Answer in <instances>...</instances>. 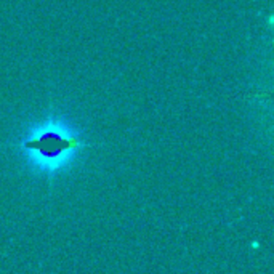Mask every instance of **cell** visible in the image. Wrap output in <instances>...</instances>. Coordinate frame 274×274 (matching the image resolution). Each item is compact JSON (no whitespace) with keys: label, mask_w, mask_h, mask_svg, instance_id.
Segmentation results:
<instances>
[{"label":"cell","mask_w":274,"mask_h":274,"mask_svg":"<svg viewBox=\"0 0 274 274\" xmlns=\"http://www.w3.org/2000/svg\"><path fill=\"white\" fill-rule=\"evenodd\" d=\"M24 146L28 149H35L38 154L44 155L47 159H55L61 152L72 149V148H79L81 145H79V141L74 138H63L56 132H47L38 136L37 140L26 141Z\"/></svg>","instance_id":"obj_1"}]
</instances>
